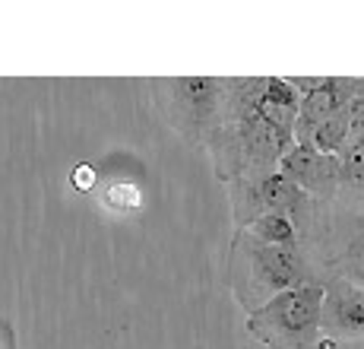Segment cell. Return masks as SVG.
<instances>
[{
    "label": "cell",
    "instance_id": "9a60e30c",
    "mask_svg": "<svg viewBox=\"0 0 364 349\" xmlns=\"http://www.w3.org/2000/svg\"><path fill=\"white\" fill-rule=\"evenodd\" d=\"M314 349H364V343H339V340H326V337H320L317 343H314Z\"/></svg>",
    "mask_w": 364,
    "mask_h": 349
},
{
    "label": "cell",
    "instance_id": "6da1fadb",
    "mask_svg": "<svg viewBox=\"0 0 364 349\" xmlns=\"http://www.w3.org/2000/svg\"><path fill=\"white\" fill-rule=\"evenodd\" d=\"M298 99L282 76H225L203 150L222 184L272 174L295 143Z\"/></svg>",
    "mask_w": 364,
    "mask_h": 349
},
{
    "label": "cell",
    "instance_id": "8992f818",
    "mask_svg": "<svg viewBox=\"0 0 364 349\" xmlns=\"http://www.w3.org/2000/svg\"><path fill=\"white\" fill-rule=\"evenodd\" d=\"M228 207H232V222L235 229H244L266 213H282L295 222V229L307 226L314 213V200L304 191H298L291 181H285L279 172L263 174L254 181H235L228 184Z\"/></svg>",
    "mask_w": 364,
    "mask_h": 349
},
{
    "label": "cell",
    "instance_id": "9c48e42d",
    "mask_svg": "<svg viewBox=\"0 0 364 349\" xmlns=\"http://www.w3.org/2000/svg\"><path fill=\"white\" fill-rule=\"evenodd\" d=\"M276 172L285 181H291L298 191H304L314 204H323V200L336 197L342 187L336 156H323V152H317L314 146H304V143H291L282 152V159H279Z\"/></svg>",
    "mask_w": 364,
    "mask_h": 349
},
{
    "label": "cell",
    "instance_id": "277c9868",
    "mask_svg": "<svg viewBox=\"0 0 364 349\" xmlns=\"http://www.w3.org/2000/svg\"><path fill=\"white\" fill-rule=\"evenodd\" d=\"M320 305L323 286L304 283L250 311L244 327L266 349H314L320 340Z\"/></svg>",
    "mask_w": 364,
    "mask_h": 349
},
{
    "label": "cell",
    "instance_id": "8fae6325",
    "mask_svg": "<svg viewBox=\"0 0 364 349\" xmlns=\"http://www.w3.org/2000/svg\"><path fill=\"white\" fill-rule=\"evenodd\" d=\"M244 232H250L254 239H260L266 244H276V248H298V229L289 216L282 213H266L257 216L250 226H244Z\"/></svg>",
    "mask_w": 364,
    "mask_h": 349
},
{
    "label": "cell",
    "instance_id": "4fadbf2b",
    "mask_svg": "<svg viewBox=\"0 0 364 349\" xmlns=\"http://www.w3.org/2000/svg\"><path fill=\"white\" fill-rule=\"evenodd\" d=\"M70 187L76 194H95L99 187V165L95 162H76L70 169Z\"/></svg>",
    "mask_w": 364,
    "mask_h": 349
},
{
    "label": "cell",
    "instance_id": "7c38bea8",
    "mask_svg": "<svg viewBox=\"0 0 364 349\" xmlns=\"http://www.w3.org/2000/svg\"><path fill=\"white\" fill-rule=\"evenodd\" d=\"M346 124H348V143L364 140V76L355 80V89L346 105Z\"/></svg>",
    "mask_w": 364,
    "mask_h": 349
},
{
    "label": "cell",
    "instance_id": "5bb4252c",
    "mask_svg": "<svg viewBox=\"0 0 364 349\" xmlns=\"http://www.w3.org/2000/svg\"><path fill=\"white\" fill-rule=\"evenodd\" d=\"M0 349H19L16 327L10 324V318H0Z\"/></svg>",
    "mask_w": 364,
    "mask_h": 349
},
{
    "label": "cell",
    "instance_id": "5b68a950",
    "mask_svg": "<svg viewBox=\"0 0 364 349\" xmlns=\"http://www.w3.org/2000/svg\"><path fill=\"white\" fill-rule=\"evenodd\" d=\"M225 76H156L149 80L159 118L187 146H203L222 99Z\"/></svg>",
    "mask_w": 364,
    "mask_h": 349
},
{
    "label": "cell",
    "instance_id": "ba28073f",
    "mask_svg": "<svg viewBox=\"0 0 364 349\" xmlns=\"http://www.w3.org/2000/svg\"><path fill=\"white\" fill-rule=\"evenodd\" d=\"M298 99V118H295V134L314 127V124L326 121V118L346 115L348 95L355 89L358 76H282Z\"/></svg>",
    "mask_w": 364,
    "mask_h": 349
},
{
    "label": "cell",
    "instance_id": "52a82bcc",
    "mask_svg": "<svg viewBox=\"0 0 364 349\" xmlns=\"http://www.w3.org/2000/svg\"><path fill=\"white\" fill-rule=\"evenodd\" d=\"M320 305V337L339 343H364V289L348 279L326 276Z\"/></svg>",
    "mask_w": 364,
    "mask_h": 349
},
{
    "label": "cell",
    "instance_id": "30bf717a",
    "mask_svg": "<svg viewBox=\"0 0 364 349\" xmlns=\"http://www.w3.org/2000/svg\"><path fill=\"white\" fill-rule=\"evenodd\" d=\"M99 204L114 216H136L146 204L143 194V169H102L99 165V187H95Z\"/></svg>",
    "mask_w": 364,
    "mask_h": 349
},
{
    "label": "cell",
    "instance_id": "7a4b0ae2",
    "mask_svg": "<svg viewBox=\"0 0 364 349\" xmlns=\"http://www.w3.org/2000/svg\"><path fill=\"white\" fill-rule=\"evenodd\" d=\"M298 248L317 283L339 276L364 289V194L339 187L336 197L314 204L311 219L298 232Z\"/></svg>",
    "mask_w": 364,
    "mask_h": 349
},
{
    "label": "cell",
    "instance_id": "3957f363",
    "mask_svg": "<svg viewBox=\"0 0 364 349\" xmlns=\"http://www.w3.org/2000/svg\"><path fill=\"white\" fill-rule=\"evenodd\" d=\"M304 283H317V279L301 248H276L254 239L244 229H235L228 244V289L244 314L257 311L279 292H289Z\"/></svg>",
    "mask_w": 364,
    "mask_h": 349
}]
</instances>
